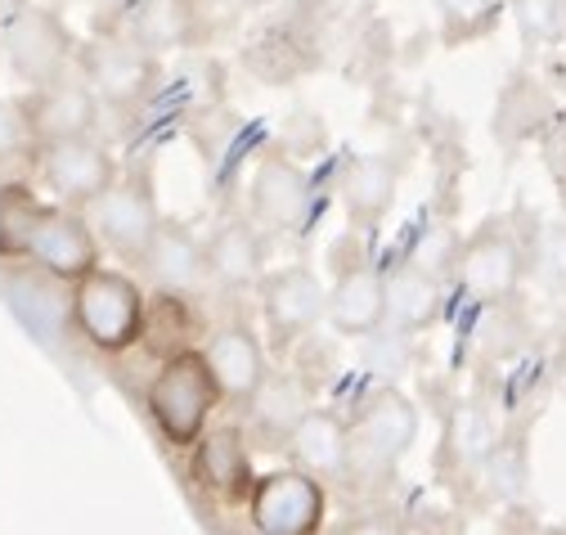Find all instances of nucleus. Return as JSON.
<instances>
[{"label":"nucleus","instance_id":"6","mask_svg":"<svg viewBox=\"0 0 566 535\" xmlns=\"http://www.w3.org/2000/svg\"><path fill=\"white\" fill-rule=\"evenodd\" d=\"M454 265H459V284L476 302H509L522 284L526 252H522V243L513 239V230L504 221H490L459 248Z\"/></svg>","mask_w":566,"mask_h":535},{"label":"nucleus","instance_id":"2","mask_svg":"<svg viewBox=\"0 0 566 535\" xmlns=\"http://www.w3.org/2000/svg\"><path fill=\"white\" fill-rule=\"evenodd\" d=\"M149 293L122 271H91L73 284V324L99 352H130L145 328Z\"/></svg>","mask_w":566,"mask_h":535},{"label":"nucleus","instance_id":"17","mask_svg":"<svg viewBox=\"0 0 566 535\" xmlns=\"http://www.w3.org/2000/svg\"><path fill=\"white\" fill-rule=\"evenodd\" d=\"M145 271L167 293H198L202 280H211L207 275V248L185 225H158V234L145 252Z\"/></svg>","mask_w":566,"mask_h":535},{"label":"nucleus","instance_id":"23","mask_svg":"<svg viewBox=\"0 0 566 535\" xmlns=\"http://www.w3.org/2000/svg\"><path fill=\"white\" fill-rule=\"evenodd\" d=\"M446 454L459 463V468H481L500 454V428H494L490 410L468 400L450 415V428H446Z\"/></svg>","mask_w":566,"mask_h":535},{"label":"nucleus","instance_id":"4","mask_svg":"<svg viewBox=\"0 0 566 535\" xmlns=\"http://www.w3.org/2000/svg\"><path fill=\"white\" fill-rule=\"evenodd\" d=\"M328 495L306 468H279L256 478L248 513L261 535H319Z\"/></svg>","mask_w":566,"mask_h":535},{"label":"nucleus","instance_id":"30","mask_svg":"<svg viewBox=\"0 0 566 535\" xmlns=\"http://www.w3.org/2000/svg\"><path fill=\"white\" fill-rule=\"evenodd\" d=\"M539 275L553 284V289H566V225H548L544 239H539Z\"/></svg>","mask_w":566,"mask_h":535},{"label":"nucleus","instance_id":"26","mask_svg":"<svg viewBox=\"0 0 566 535\" xmlns=\"http://www.w3.org/2000/svg\"><path fill=\"white\" fill-rule=\"evenodd\" d=\"M180 36H185V10H180V0H149V6L135 14V45H145L149 54L176 45Z\"/></svg>","mask_w":566,"mask_h":535},{"label":"nucleus","instance_id":"27","mask_svg":"<svg viewBox=\"0 0 566 535\" xmlns=\"http://www.w3.org/2000/svg\"><path fill=\"white\" fill-rule=\"evenodd\" d=\"M441 6V23H446V36L450 41H468V36H481L490 23H494V0H437Z\"/></svg>","mask_w":566,"mask_h":535},{"label":"nucleus","instance_id":"24","mask_svg":"<svg viewBox=\"0 0 566 535\" xmlns=\"http://www.w3.org/2000/svg\"><path fill=\"white\" fill-rule=\"evenodd\" d=\"M41 221L45 203L28 185H0V261H23Z\"/></svg>","mask_w":566,"mask_h":535},{"label":"nucleus","instance_id":"21","mask_svg":"<svg viewBox=\"0 0 566 535\" xmlns=\"http://www.w3.org/2000/svg\"><path fill=\"white\" fill-rule=\"evenodd\" d=\"M342 203L356 225H378L396 203V167L387 158L350 162V171L342 180Z\"/></svg>","mask_w":566,"mask_h":535},{"label":"nucleus","instance_id":"34","mask_svg":"<svg viewBox=\"0 0 566 535\" xmlns=\"http://www.w3.org/2000/svg\"><path fill=\"white\" fill-rule=\"evenodd\" d=\"M256 535H261V531H256Z\"/></svg>","mask_w":566,"mask_h":535},{"label":"nucleus","instance_id":"33","mask_svg":"<svg viewBox=\"0 0 566 535\" xmlns=\"http://www.w3.org/2000/svg\"><path fill=\"white\" fill-rule=\"evenodd\" d=\"M557 535H566V531H557Z\"/></svg>","mask_w":566,"mask_h":535},{"label":"nucleus","instance_id":"32","mask_svg":"<svg viewBox=\"0 0 566 535\" xmlns=\"http://www.w3.org/2000/svg\"><path fill=\"white\" fill-rule=\"evenodd\" d=\"M557 387L566 391V356H562V365H557Z\"/></svg>","mask_w":566,"mask_h":535},{"label":"nucleus","instance_id":"5","mask_svg":"<svg viewBox=\"0 0 566 535\" xmlns=\"http://www.w3.org/2000/svg\"><path fill=\"white\" fill-rule=\"evenodd\" d=\"M86 221H91L99 248H113L126 261H145V252L163 225L154 193L135 180H113L95 203H86Z\"/></svg>","mask_w":566,"mask_h":535},{"label":"nucleus","instance_id":"20","mask_svg":"<svg viewBox=\"0 0 566 535\" xmlns=\"http://www.w3.org/2000/svg\"><path fill=\"white\" fill-rule=\"evenodd\" d=\"M207 275L226 289H248L261 280V239L248 221H226L207 243Z\"/></svg>","mask_w":566,"mask_h":535},{"label":"nucleus","instance_id":"8","mask_svg":"<svg viewBox=\"0 0 566 535\" xmlns=\"http://www.w3.org/2000/svg\"><path fill=\"white\" fill-rule=\"evenodd\" d=\"M50 280L77 284L91 271H99V239L91 221L77 208H45V221L36 225L32 252H28Z\"/></svg>","mask_w":566,"mask_h":535},{"label":"nucleus","instance_id":"1","mask_svg":"<svg viewBox=\"0 0 566 535\" xmlns=\"http://www.w3.org/2000/svg\"><path fill=\"white\" fill-rule=\"evenodd\" d=\"M221 396L226 391L217 374H211L207 356L189 347L180 356H167L158 378L149 382V415L171 445H193L207 432V419L221 406Z\"/></svg>","mask_w":566,"mask_h":535},{"label":"nucleus","instance_id":"15","mask_svg":"<svg viewBox=\"0 0 566 535\" xmlns=\"http://www.w3.org/2000/svg\"><path fill=\"white\" fill-rule=\"evenodd\" d=\"M202 356H207V365H211V374H217V382H221L226 396L248 400L261 387V378H265V352H261L256 333L248 324L211 328Z\"/></svg>","mask_w":566,"mask_h":535},{"label":"nucleus","instance_id":"31","mask_svg":"<svg viewBox=\"0 0 566 535\" xmlns=\"http://www.w3.org/2000/svg\"><path fill=\"white\" fill-rule=\"evenodd\" d=\"M346 535H396L391 526H382V522H360L356 531H346Z\"/></svg>","mask_w":566,"mask_h":535},{"label":"nucleus","instance_id":"3","mask_svg":"<svg viewBox=\"0 0 566 535\" xmlns=\"http://www.w3.org/2000/svg\"><path fill=\"white\" fill-rule=\"evenodd\" d=\"M418 432V415L405 396L382 391L360 410V419L346 428V473L360 478H382L405 459V450L413 445Z\"/></svg>","mask_w":566,"mask_h":535},{"label":"nucleus","instance_id":"14","mask_svg":"<svg viewBox=\"0 0 566 535\" xmlns=\"http://www.w3.org/2000/svg\"><path fill=\"white\" fill-rule=\"evenodd\" d=\"M99 95L86 82H67L54 77L45 86H36V99L28 108L32 126H36V140H73V136H91L95 130V104Z\"/></svg>","mask_w":566,"mask_h":535},{"label":"nucleus","instance_id":"22","mask_svg":"<svg viewBox=\"0 0 566 535\" xmlns=\"http://www.w3.org/2000/svg\"><path fill=\"white\" fill-rule=\"evenodd\" d=\"M441 311V284L422 265H400L387 275V319L396 328H428Z\"/></svg>","mask_w":566,"mask_h":535},{"label":"nucleus","instance_id":"10","mask_svg":"<svg viewBox=\"0 0 566 535\" xmlns=\"http://www.w3.org/2000/svg\"><path fill=\"white\" fill-rule=\"evenodd\" d=\"M82 73H86V86L108 99V104H139L149 91H154V54L135 41H95L86 54H82Z\"/></svg>","mask_w":566,"mask_h":535},{"label":"nucleus","instance_id":"25","mask_svg":"<svg viewBox=\"0 0 566 535\" xmlns=\"http://www.w3.org/2000/svg\"><path fill=\"white\" fill-rule=\"evenodd\" d=\"M252 400V410H256V423L270 428V432H293L297 419L311 410V396L306 387L293 378V374H283V378H261V387L248 396Z\"/></svg>","mask_w":566,"mask_h":535},{"label":"nucleus","instance_id":"13","mask_svg":"<svg viewBox=\"0 0 566 535\" xmlns=\"http://www.w3.org/2000/svg\"><path fill=\"white\" fill-rule=\"evenodd\" d=\"M311 203V180L289 158H261L252 171V217L265 230H297Z\"/></svg>","mask_w":566,"mask_h":535},{"label":"nucleus","instance_id":"7","mask_svg":"<svg viewBox=\"0 0 566 535\" xmlns=\"http://www.w3.org/2000/svg\"><path fill=\"white\" fill-rule=\"evenodd\" d=\"M41 176H45V185L63 198L67 208H86V203H95V198L117 180V162L91 136L45 140L41 145Z\"/></svg>","mask_w":566,"mask_h":535},{"label":"nucleus","instance_id":"12","mask_svg":"<svg viewBox=\"0 0 566 535\" xmlns=\"http://www.w3.org/2000/svg\"><path fill=\"white\" fill-rule=\"evenodd\" d=\"M6 50H10V63L19 69V77L32 86L63 77L67 59H73V41H67L63 23L50 10H23L6 32Z\"/></svg>","mask_w":566,"mask_h":535},{"label":"nucleus","instance_id":"18","mask_svg":"<svg viewBox=\"0 0 566 535\" xmlns=\"http://www.w3.org/2000/svg\"><path fill=\"white\" fill-rule=\"evenodd\" d=\"M293 459L311 478H337L346 473V423L333 410H306L297 428L289 432Z\"/></svg>","mask_w":566,"mask_h":535},{"label":"nucleus","instance_id":"19","mask_svg":"<svg viewBox=\"0 0 566 535\" xmlns=\"http://www.w3.org/2000/svg\"><path fill=\"white\" fill-rule=\"evenodd\" d=\"M198 333H202V324H198V315H193L189 293H167V289L149 293L145 328H139V343H145L158 360L189 352V343L198 338Z\"/></svg>","mask_w":566,"mask_h":535},{"label":"nucleus","instance_id":"28","mask_svg":"<svg viewBox=\"0 0 566 535\" xmlns=\"http://www.w3.org/2000/svg\"><path fill=\"white\" fill-rule=\"evenodd\" d=\"M513 10L531 41H557L566 32V0H513Z\"/></svg>","mask_w":566,"mask_h":535},{"label":"nucleus","instance_id":"16","mask_svg":"<svg viewBox=\"0 0 566 535\" xmlns=\"http://www.w3.org/2000/svg\"><path fill=\"white\" fill-rule=\"evenodd\" d=\"M337 333L346 338H369V333L387 319V280L369 265H356V271H346L333 293H328V311Z\"/></svg>","mask_w":566,"mask_h":535},{"label":"nucleus","instance_id":"29","mask_svg":"<svg viewBox=\"0 0 566 535\" xmlns=\"http://www.w3.org/2000/svg\"><path fill=\"white\" fill-rule=\"evenodd\" d=\"M36 140V126L28 117V108L10 104V99H0V158H23Z\"/></svg>","mask_w":566,"mask_h":535},{"label":"nucleus","instance_id":"11","mask_svg":"<svg viewBox=\"0 0 566 535\" xmlns=\"http://www.w3.org/2000/svg\"><path fill=\"white\" fill-rule=\"evenodd\" d=\"M261 306H265V319L274 328V338L283 347H293L328 311V293L319 289V280L306 271V265H289V271H274L261 284Z\"/></svg>","mask_w":566,"mask_h":535},{"label":"nucleus","instance_id":"9","mask_svg":"<svg viewBox=\"0 0 566 535\" xmlns=\"http://www.w3.org/2000/svg\"><path fill=\"white\" fill-rule=\"evenodd\" d=\"M189 473L198 482L202 495H211L217 504H248L252 500V459L248 445L239 437V428H211L193 441V463Z\"/></svg>","mask_w":566,"mask_h":535}]
</instances>
